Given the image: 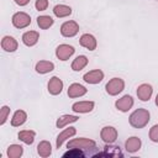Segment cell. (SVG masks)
I'll use <instances>...</instances> for the list:
<instances>
[{
  "label": "cell",
  "mask_w": 158,
  "mask_h": 158,
  "mask_svg": "<svg viewBox=\"0 0 158 158\" xmlns=\"http://www.w3.org/2000/svg\"><path fill=\"white\" fill-rule=\"evenodd\" d=\"M17 41L12 36H5L1 40V47L6 52H15L17 49Z\"/></svg>",
  "instance_id": "obj_16"
},
{
  "label": "cell",
  "mask_w": 158,
  "mask_h": 158,
  "mask_svg": "<svg viewBox=\"0 0 158 158\" xmlns=\"http://www.w3.org/2000/svg\"><path fill=\"white\" fill-rule=\"evenodd\" d=\"M26 120H27V114L23 110H17V111H15V114L11 118V125L14 127H19V126L23 125L26 122Z\"/></svg>",
  "instance_id": "obj_20"
},
{
  "label": "cell",
  "mask_w": 158,
  "mask_h": 158,
  "mask_svg": "<svg viewBox=\"0 0 158 158\" xmlns=\"http://www.w3.org/2000/svg\"><path fill=\"white\" fill-rule=\"evenodd\" d=\"M35 69L40 74H46V73H49L54 69V64L49 60H40V62L36 63Z\"/></svg>",
  "instance_id": "obj_19"
},
{
  "label": "cell",
  "mask_w": 158,
  "mask_h": 158,
  "mask_svg": "<svg viewBox=\"0 0 158 158\" xmlns=\"http://www.w3.org/2000/svg\"><path fill=\"white\" fill-rule=\"evenodd\" d=\"M149 139L152 142H158V125H154L149 130Z\"/></svg>",
  "instance_id": "obj_31"
},
{
  "label": "cell",
  "mask_w": 158,
  "mask_h": 158,
  "mask_svg": "<svg viewBox=\"0 0 158 158\" xmlns=\"http://www.w3.org/2000/svg\"><path fill=\"white\" fill-rule=\"evenodd\" d=\"M151 115H149V111L146 110V109H137L135 110L130 117H128V121H130V125L135 128H143L148 122H149V118Z\"/></svg>",
  "instance_id": "obj_1"
},
{
  "label": "cell",
  "mask_w": 158,
  "mask_h": 158,
  "mask_svg": "<svg viewBox=\"0 0 158 158\" xmlns=\"http://www.w3.org/2000/svg\"><path fill=\"white\" fill-rule=\"evenodd\" d=\"M141 144H142L141 139H139L138 137H136V136L130 137V138L125 142V147H126V151H127L128 153H135V152H137V151L141 148Z\"/></svg>",
  "instance_id": "obj_17"
},
{
  "label": "cell",
  "mask_w": 158,
  "mask_h": 158,
  "mask_svg": "<svg viewBox=\"0 0 158 158\" xmlns=\"http://www.w3.org/2000/svg\"><path fill=\"white\" fill-rule=\"evenodd\" d=\"M86 91H88V89L84 85H81L79 83H73L68 88V96L69 98H80V96L85 95Z\"/></svg>",
  "instance_id": "obj_12"
},
{
  "label": "cell",
  "mask_w": 158,
  "mask_h": 158,
  "mask_svg": "<svg viewBox=\"0 0 158 158\" xmlns=\"http://www.w3.org/2000/svg\"><path fill=\"white\" fill-rule=\"evenodd\" d=\"M38 38H40V33L37 31H27L22 35V42L27 47L35 46L38 42Z\"/></svg>",
  "instance_id": "obj_15"
},
{
  "label": "cell",
  "mask_w": 158,
  "mask_h": 158,
  "mask_svg": "<svg viewBox=\"0 0 158 158\" xmlns=\"http://www.w3.org/2000/svg\"><path fill=\"white\" fill-rule=\"evenodd\" d=\"M86 154L83 152V149H80V148H70L68 152H65L64 154H63V157H65V158H79V157H85Z\"/></svg>",
  "instance_id": "obj_29"
},
{
  "label": "cell",
  "mask_w": 158,
  "mask_h": 158,
  "mask_svg": "<svg viewBox=\"0 0 158 158\" xmlns=\"http://www.w3.org/2000/svg\"><path fill=\"white\" fill-rule=\"evenodd\" d=\"M100 137L105 143L111 144L117 139V130L112 126H105V127L101 128Z\"/></svg>",
  "instance_id": "obj_5"
},
{
  "label": "cell",
  "mask_w": 158,
  "mask_h": 158,
  "mask_svg": "<svg viewBox=\"0 0 158 158\" xmlns=\"http://www.w3.org/2000/svg\"><path fill=\"white\" fill-rule=\"evenodd\" d=\"M79 32V25L75 21H65L60 26V33L64 37H73Z\"/></svg>",
  "instance_id": "obj_6"
},
{
  "label": "cell",
  "mask_w": 158,
  "mask_h": 158,
  "mask_svg": "<svg viewBox=\"0 0 158 158\" xmlns=\"http://www.w3.org/2000/svg\"><path fill=\"white\" fill-rule=\"evenodd\" d=\"M115 106L118 111H122V112H126L128 111L132 106H133V99L131 95H123L121 99L116 100L115 102Z\"/></svg>",
  "instance_id": "obj_9"
},
{
  "label": "cell",
  "mask_w": 158,
  "mask_h": 158,
  "mask_svg": "<svg viewBox=\"0 0 158 158\" xmlns=\"http://www.w3.org/2000/svg\"><path fill=\"white\" fill-rule=\"evenodd\" d=\"M98 156H109V157H122V153L120 151V147L117 146H106L104 148V152Z\"/></svg>",
  "instance_id": "obj_28"
},
{
  "label": "cell",
  "mask_w": 158,
  "mask_h": 158,
  "mask_svg": "<svg viewBox=\"0 0 158 158\" xmlns=\"http://www.w3.org/2000/svg\"><path fill=\"white\" fill-rule=\"evenodd\" d=\"M63 90V81L58 77H52L48 81V93L51 95H58Z\"/></svg>",
  "instance_id": "obj_11"
},
{
  "label": "cell",
  "mask_w": 158,
  "mask_h": 158,
  "mask_svg": "<svg viewBox=\"0 0 158 158\" xmlns=\"http://www.w3.org/2000/svg\"><path fill=\"white\" fill-rule=\"evenodd\" d=\"M75 49L73 46H69V44H59L56 49V56L59 60H67L69 59L73 54H74Z\"/></svg>",
  "instance_id": "obj_7"
},
{
  "label": "cell",
  "mask_w": 158,
  "mask_h": 158,
  "mask_svg": "<svg viewBox=\"0 0 158 158\" xmlns=\"http://www.w3.org/2000/svg\"><path fill=\"white\" fill-rule=\"evenodd\" d=\"M68 148H80V149H89V148H95L96 143L93 139L85 138V137H80V138H74L70 139L67 144Z\"/></svg>",
  "instance_id": "obj_3"
},
{
  "label": "cell",
  "mask_w": 158,
  "mask_h": 158,
  "mask_svg": "<svg viewBox=\"0 0 158 158\" xmlns=\"http://www.w3.org/2000/svg\"><path fill=\"white\" fill-rule=\"evenodd\" d=\"M37 152L41 157L46 158V157H49L51 153H52V146L48 141H41L37 146Z\"/></svg>",
  "instance_id": "obj_21"
},
{
  "label": "cell",
  "mask_w": 158,
  "mask_h": 158,
  "mask_svg": "<svg viewBox=\"0 0 158 158\" xmlns=\"http://www.w3.org/2000/svg\"><path fill=\"white\" fill-rule=\"evenodd\" d=\"M53 19L51 16H47V15H42V16H38L37 17V25L42 30H47L52 25H53Z\"/></svg>",
  "instance_id": "obj_26"
},
{
  "label": "cell",
  "mask_w": 158,
  "mask_h": 158,
  "mask_svg": "<svg viewBox=\"0 0 158 158\" xmlns=\"http://www.w3.org/2000/svg\"><path fill=\"white\" fill-rule=\"evenodd\" d=\"M79 43H80V46H83L84 48H86L89 51H94L96 48V44H98L95 37L93 35H90V33L81 35V37L79 40Z\"/></svg>",
  "instance_id": "obj_14"
},
{
  "label": "cell",
  "mask_w": 158,
  "mask_h": 158,
  "mask_svg": "<svg viewBox=\"0 0 158 158\" xmlns=\"http://www.w3.org/2000/svg\"><path fill=\"white\" fill-rule=\"evenodd\" d=\"M125 88V81L121 78H112L111 80H109L105 85L106 93L111 96H115L117 94H120Z\"/></svg>",
  "instance_id": "obj_2"
},
{
  "label": "cell",
  "mask_w": 158,
  "mask_h": 158,
  "mask_svg": "<svg viewBox=\"0 0 158 158\" xmlns=\"http://www.w3.org/2000/svg\"><path fill=\"white\" fill-rule=\"evenodd\" d=\"M78 120H79V117L75 116V115H63V116L58 117L56 125H57L58 128H62V127H64V126H67L72 122H77Z\"/></svg>",
  "instance_id": "obj_22"
},
{
  "label": "cell",
  "mask_w": 158,
  "mask_h": 158,
  "mask_svg": "<svg viewBox=\"0 0 158 158\" xmlns=\"http://www.w3.org/2000/svg\"><path fill=\"white\" fill-rule=\"evenodd\" d=\"M53 14L57 17H67L72 15V7L67 5H56L53 7Z\"/></svg>",
  "instance_id": "obj_24"
},
{
  "label": "cell",
  "mask_w": 158,
  "mask_h": 158,
  "mask_svg": "<svg viewBox=\"0 0 158 158\" xmlns=\"http://www.w3.org/2000/svg\"><path fill=\"white\" fill-rule=\"evenodd\" d=\"M86 64H88V58L85 56H78L72 63V69L74 72H80L86 67Z\"/></svg>",
  "instance_id": "obj_25"
},
{
  "label": "cell",
  "mask_w": 158,
  "mask_h": 158,
  "mask_svg": "<svg viewBox=\"0 0 158 158\" xmlns=\"http://www.w3.org/2000/svg\"><path fill=\"white\" fill-rule=\"evenodd\" d=\"M23 153V148L20 144H11L7 148V156L9 158H20Z\"/></svg>",
  "instance_id": "obj_27"
},
{
  "label": "cell",
  "mask_w": 158,
  "mask_h": 158,
  "mask_svg": "<svg viewBox=\"0 0 158 158\" xmlns=\"http://www.w3.org/2000/svg\"><path fill=\"white\" fill-rule=\"evenodd\" d=\"M11 22L16 28H25L31 23V17L26 12H16L12 15Z\"/></svg>",
  "instance_id": "obj_4"
},
{
  "label": "cell",
  "mask_w": 158,
  "mask_h": 158,
  "mask_svg": "<svg viewBox=\"0 0 158 158\" xmlns=\"http://www.w3.org/2000/svg\"><path fill=\"white\" fill-rule=\"evenodd\" d=\"M9 115H10V107L6 106V105H4V106L0 109V125H4V123L6 122Z\"/></svg>",
  "instance_id": "obj_30"
},
{
  "label": "cell",
  "mask_w": 158,
  "mask_h": 158,
  "mask_svg": "<svg viewBox=\"0 0 158 158\" xmlns=\"http://www.w3.org/2000/svg\"><path fill=\"white\" fill-rule=\"evenodd\" d=\"M156 105L158 106V94H157V96H156Z\"/></svg>",
  "instance_id": "obj_34"
},
{
  "label": "cell",
  "mask_w": 158,
  "mask_h": 158,
  "mask_svg": "<svg viewBox=\"0 0 158 158\" xmlns=\"http://www.w3.org/2000/svg\"><path fill=\"white\" fill-rule=\"evenodd\" d=\"M75 132H77V130H75L74 127H68V128H65L63 132H60V133L58 135L57 141H56V147H57V148H60V146L63 144V142H64L65 139L70 138L72 136H74Z\"/></svg>",
  "instance_id": "obj_18"
},
{
  "label": "cell",
  "mask_w": 158,
  "mask_h": 158,
  "mask_svg": "<svg viewBox=\"0 0 158 158\" xmlns=\"http://www.w3.org/2000/svg\"><path fill=\"white\" fill-rule=\"evenodd\" d=\"M153 94V88L149 84H141L137 88V96L141 101H148Z\"/></svg>",
  "instance_id": "obj_13"
},
{
  "label": "cell",
  "mask_w": 158,
  "mask_h": 158,
  "mask_svg": "<svg viewBox=\"0 0 158 158\" xmlns=\"http://www.w3.org/2000/svg\"><path fill=\"white\" fill-rule=\"evenodd\" d=\"M35 6L38 11H44L48 7V0H36Z\"/></svg>",
  "instance_id": "obj_32"
},
{
  "label": "cell",
  "mask_w": 158,
  "mask_h": 158,
  "mask_svg": "<svg viewBox=\"0 0 158 158\" xmlns=\"http://www.w3.org/2000/svg\"><path fill=\"white\" fill-rule=\"evenodd\" d=\"M94 101H78L72 105V110L78 114H86L93 111L94 109Z\"/></svg>",
  "instance_id": "obj_10"
},
{
  "label": "cell",
  "mask_w": 158,
  "mask_h": 158,
  "mask_svg": "<svg viewBox=\"0 0 158 158\" xmlns=\"http://www.w3.org/2000/svg\"><path fill=\"white\" fill-rule=\"evenodd\" d=\"M17 136H19V139L22 141L23 143H26V144H32L33 141H35V136H36V133H35V131L25 130V131H20Z\"/></svg>",
  "instance_id": "obj_23"
},
{
  "label": "cell",
  "mask_w": 158,
  "mask_h": 158,
  "mask_svg": "<svg viewBox=\"0 0 158 158\" xmlns=\"http://www.w3.org/2000/svg\"><path fill=\"white\" fill-rule=\"evenodd\" d=\"M17 5H20V6H25V5H27L28 2H30V0H14Z\"/></svg>",
  "instance_id": "obj_33"
},
{
  "label": "cell",
  "mask_w": 158,
  "mask_h": 158,
  "mask_svg": "<svg viewBox=\"0 0 158 158\" xmlns=\"http://www.w3.org/2000/svg\"><path fill=\"white\" fill-rule=\"evenodd\" d=\"M83 79L85 83H89V84H99L104 79V73L100 69H94L85 73L83 75Z\"/></svg>",
  "instance_id": "obj_8"
}]
</instances>
